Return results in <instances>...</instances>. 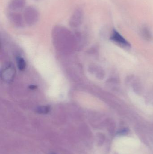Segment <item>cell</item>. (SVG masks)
I'll return each instance as SVG.
<instances>
[{"mask_svg":"<svg viewBox=\"0 0 153 154\" xmlns=\"http://www.w3.org/2000/svg\"><path fill=\"white\" fill-rule=\"evenodd\" d=\"M22 15L25 23L29 25L36 23L39 18L37 10L32 6L26 7L23 11Z\"/></svg>","mask_w":153,"mask_h":154,"instance_id":"obj_1","label":"cell"},{"mask_svg":"<svg viewBox=\"0 0 153 154\" xmlns=\"http://www.w3.org/2000/svg\"><path fill=\"white\" fill-rule=\"evenodd\" d=\"M84 13L81 8H77L73 13L70 19V24L73 27L80 26L83 20Z\"/></svg>","mask_w":153,"mask_h":154,"instance_id":"obj_2","label":"cell"},{"mask_svg":"<svg viewBox=\"0 0 153 154\" xmlns=\"http://www.w3.org/2000/svg\"><path fill=\"white\" fill-rule=\"evenodd\" d=\"M8 18L11 23L17 27H22L25 23L23 15L17 11H11L8 13Z\"/></svg>","mask_w":153,"mask_h":154,"instance_id":"obj_3","label":"cell"},{"mask_svg":"<svg viewBox=\"0 0 153 154\" xmlns=\"http://www.w3.org/2000/svg\"><path fill=\"white\" fill-rule=\"evenodd\" d=\"M15 75V69L11 64H9L1 72V78L5 81L10 82L13 79Z\"/></svg>","mask_w":153,"mask_h":154,"instance_id":"obj_4","label":"cell"},{"mask_svg":"<svg viewBox=\"0 0 153 154\" xmlns=\"http://www.w3.org/2000/svg\"><path fill=\"white\" fill-rule=\"evenodd\" d=\"M26 3V0H11L8 4V8L10 11H17L23 9Z\"/></svg>","mask_w":153,"mask_h":154,"instance_id":"obj_5","label":"cell"},{"mask_svg":"<svg viewBox=\"0 0 153 154\" xmlns=\"http://www.w3.org/2000/svg\"><path fill=\"white\" fill-rule=\"evenodd\" d=\"M110 39L113 41L122 46H128V47L129 46L128 42L125 39L122 37L120 33H119L116 30H114L113 31Z\"/></svg>","mask_w":153,"mask_h":154,"instance_id":"obj_6","label":"cell"},{"mask_svg":"<svg viewBox=\"0 0 153 154\" xmlns=\"http://www.w3.org/2000/svg\"><path fill=\"white\" fill-rule=\"evenodd\" d=\"M141 32L143 36L146 38L150 39L152 38V34L151 31L149 29V28L146 26L143 27Z\"/></svg>","mask_w":153,"mask_h":154,"instance_id":"obj_7","label":"cell"},{"mask_svg":"<svg viewBox=\"0 0 153 154\" xmlns=\"http://www.w3.org/2000/svg\"><path fill=\"white\" fill-rule=\"evenodd\" d=\"M50 111V107L48 106L39 107L36 109V112L39 114H47Z\"/></svg>","mask_w":153,"mask_h":154,"instance_id":"obj_8","label":"cell"},{"mask_svg":"<svg viewBox=\"0 0 153 154\" xmlns=\"http://www.w3.org/2000/svg\"><path fill=\"white\" fill-rule=\"evenodd\" d=\"M18 67L20 70H23L26 67V62L22 58H19L17 59Z\"/></svg>","mask_w":153,"mask_h":154,"instance_id":"obj_9","label":"cell"},{"mask_svg":"<svg viewBox=\"0 0 153 154\" xmlns=\"http://www.w3.org/2000/svg\"><path fill=\"white\" fill-rule=\"evenodd\" d=\"M36 88V86H34V85H31V86L30 87V88L31 89H34Z\"/></svg>","mask_w":153,"mask_h":154,"instance_id":"obj_10","label":"cell"}]
</instances>
